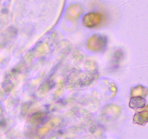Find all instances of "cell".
Returning a JSON list of instances; mask_svg holds the SVG:
<instances>
[{
    "label": "cell",
    "mask_w": 148,
    "mask_h": 139,
    "mask_svg": "<svg viewBox=\"0 0 148 139\" xmlns=\"http://www.w3.org/2000/svg\"><path fill=\"white\" fill-rule=\"evenodd\" d=\"M101 16L97 13H89L84 17L83 23L88 27H93L101 22Z\"/></svg>",
    "instance_id": "cell-1"
}]
</instances>
